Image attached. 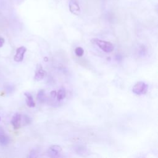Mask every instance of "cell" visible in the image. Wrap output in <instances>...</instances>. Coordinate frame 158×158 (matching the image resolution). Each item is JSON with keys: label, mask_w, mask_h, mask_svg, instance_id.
<instances>
[{"label": "cell", "mask_w": 158, "mask_h": 158, "mask_svg": "<svg viewBox=\"0 0 158 158\" xmlns=\"http://www.w3.org/2000/svg\"><path fill=\"white\" fill-rule=\"evenodd\" d=\"M91 42L93 43L96 44L100 49L107 53H109L114 50V45L109 41L101 40L98 38H93Z\"/></svg>", "instance_id": "1"}, {"label": "cell", "mask_w": 158, "mask_h": 158, "mask_svg": "<svg viewBox=\"0 0 158 158\" xmlns=\"http://www.w3.org/2000/svg\"><path fill=\"white\" fill-rule=\"evenodd\" d=\"M148 88V85L145 82L140 81L136 83L133 87L132 91L136 95H142V94H144L147 92Z\"/></svg>", "instance_id": "2"}, {"label": "cell", "mask_w": 158, "mask_h": 158, "mask_svg": "<svg viewBox=\"0 0 158 158\" xmlns=\"http://www.w3.org/2000/svg\"><path fill=\"white\" fill-rule=\"evenodd\" d=\"M62 148L59 145H55L50 146L48 151V156L50 157H58L62 153Z\"/></svg>", "instance_id": "3"}, {"label": "cell", "mask_w": 158, "mask_h": 158, "mask_svg": "<svg viewBox=\"0 0 158 158\" xmlns=\"http://www.w3.org/2000/svg\"><path fill=\"white\" fill-rule=\"evenodd\" d=\"M22 124V115L19 113H16L12 118L11 124L15 130L19 129Z\"/></svg>", "instance_id": "4"}, {"label": "cell", "mask_w": 158, "mask_h": 158, "mask_svg": "<svg viewBox=\"0 0 158 158\" xmlns=\"http://www.w3.org/2000/svg\"><path fill=\"white\" fill-rule=\"evenodd\" d=\"M46 75V72L45 70H43L41 65L38 64L37 67V70L35 72V74L34 77V79L36 81H40L43 80Z\"/></svg>", "instance_id": "5"}, {"label": "cell", "mask_w": 158, "mask_h": 158, "mask_svg": "<svg viewBox=\"0 0 158 158\" xmlns=\"http://www.w3.org/2000/svg\"><path fill=\"white\" fill-rule=\"evenodd\" d=\"M26 51H27V49L24 46H20L18 48L16 51V53L14 57V61L16 62L22 61Z\"/></svg>", "instance_id": "6"}, {"label": "cell", "mask_w": 158, "mask_h": 158, "mask_svg": "<svg viewBox=\"0 0 158 158\" xmlns=\"http://www.w3.org/2000/svg\"><path fill=\"white\" fill-rule=\"evenodd\" d=\"M70 12L74 14V15H79L80 12V8L79 4L77 2L75 1H72L69 5Z\"/></svg>", "instance_id": "7"}, {"label": "cell", "mask_w": 158, "mask_h": 158, "mask_svg": "<svg viewBox=\"0 0 158 158\" xmlns=\"http://www.w3.org/2000/svg\"><path fill=\"white\" fill-rule=\"evenodd\" d=\"M24 95L26 97V103L27 106L30 108H34L35 106V103L34 101L33 97L30 93L26 92L24 93Z\"/></svg>", "instance_id": "8"}, {"label": "cell", "mask_w": 158, "mask_h": 158, "mask_svg": "<svg viewBox=\"0 0 158 158\" xmlns=\"http://www.w3.org/2000/svg\"><path fill=\"white\" fill-rule=\"evenodd\" d=\"M9 143V138L5 135L4 132L0 133V145L1 146H6Z\"/></svg>", "instance_id": "9"}, {"label": "cell", "mask_w": 158, "mask_h": 158, "mask_svg": "<svg viewBox=\"0 0 158 158\" xmlns=\"http://www.w3.org/2000/svg\"><path fill=\"white\" fill-rule=\"evenodd\" d=\"M57 99L58 101H62L66 97V91L64 88H61L57 92Z\"/></svg>", "instance_id": "10"}, {"label": "cell", "mask_w": 158, "mask_h": 158, "mask_svg": "<svg viewBox=\"0 0 158 158\" xmlns=\"http://www.w3.org/2000/svg\"><path fill=\"white\" fill-rule=\"evenodd\" d=\"M37 98L40 102H44L45 99V94L43 90H41L38 92L37 94Z\"/></svg>", "instance_id": "11"}, {"label": "cell", "mask_w": 158, "mask_h": 158, "mask_svg": "<svg viewBox=\"0 0 158 158\" xmlns=\"http://www.w3.org/2000/svg\"><path fill=\"white\" fill-rule=\"evenodd\" d=\"M31 122V119L28 116H27V115H22V122L24 125L30 124Z\"/></svg>", "instance_id": "12"}, {"label": "cell", "mask_w": 158, "mask_h": 158, "mask_svg": "<svg viewBox=\"0 0 158 158\" xmlns=\"http://www.w3.org/2000/svg\"><path fill=\"white\" fill-rule=\"evenodd\" d=\"M75 53L77 56L81 57L84 54V50L82 47H77L75 49Z\"/></svg>", "instance_id": "13"}, {"label": "cell", "mask_w": 158, "mask_h": 158, "mask_svg": "<svg viewBox=\"0 0 158 158\" xmlns=\"http://www.w3.org/2000/svg\"><path fill=\"white\" fill-rule=\"evenodd\" d=\"M37 156H38V152L35 150H31L29 154V156H28L29 157H35Z\"/></svg>", "instance_id": "14"}, {"label": "cell", "mask_w": 158, "mask_h": 158, "mask_svg": "<svg viewBox=\"0 0 158 158\" xmlns=\"http://www.w3.org/2000/svg\"><path fill=\"white\" fill-rule=\"evenodd\" d=\"M79 151H76V152L77 153H85V148H84V147H83V146H77V148Z\"/></svg>", "instance_id": "15"}, {"label": "cell", "mask_w": 158, "mask_h": 158, "mask_svg": "<svg viewBox=\"0 0 158 158\" xmlns=\"http://www.w3.org/2000/svg\"><path fill=\"white\" fill-rule=\"evenodd\" d=\"M57 95V92L56 91H52L51 92V96L52 98H55V97H56Z\"/></svg>", "instance_id": "16"}, {"label": "cell", "mask_w": 158, "mask_h": 158, "mask_svg": "<svg viewBox=\"0 0 158 158\" xmlns=\"http://www.w3.org/2000/svg\"><path fill=\"white\" fill-rule=\"evenodd\" d=\"M4 43V40L2 38H0V48L2 47Z\"/></svg>", "instance_id": "17"}]
</instances>
